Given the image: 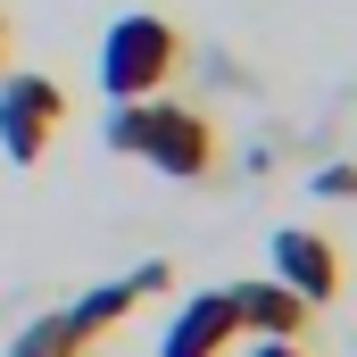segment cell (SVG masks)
I'll return each mask as SVG.
<instances>
[{
  "label": "cell",
  "mask_w": 357,
  "mask_h": 357,
  "mask_svg": "<svg viewBox=\"0 0 357 357\" xmlns=\"http://www.w3.org/2000/svg\"><path fill=\"white\" fill-rule=\"evenodd\" d=\"M108 150L116 158H142V167H158V175L175 183H208L216 175V125L199 116V108H183V100H116L108 108Z\"/></svg>",
  "instance_id": "6da1fadb"
},
{
  "label": "cell",
  "mask_w": 357,
  "mask_h": 357,
  "mask_svg": "<svg viewBox=\"0 0 357 357\" xmlns=\"http://www.w3.org/2000/svg\"><path fill=\"white\" fill-rule=\"evenodd\" d=\"M175 75H183V33L158 8H125L100 33V91L108 100H158Z\"/></svg>",
  "instance_id": "7a4b0ae2"
},
{
  "label": "cell",
  "mask_w": 357,
  "mask_h": 357,
  "mask_svg": "<svg viewBox=\"0 0 357 357\" xmlns=\"http://www.w3.org/2000/svg\"><path fill=\"white\" fill-rule=\"evenodd\" d=\"M59 125H67V91L50 84V75H33V67H8L0 75V158L8 167H33L59 142Z\"/></svg>",
  "instance_id": "3957f363"
},
{
  "label": "cell",
  "mask_w": 357,
  "mask_h": 357,
  "mask_svg": "<svg viewBox=\"0 0 357 357\" xmlns=\"http://www.w3.org/2000/svg\"><path fill=\"white\" fill-rule=\"evenodd\" d=\"M266 258H274V282H291L307 307H333V299H341V250H333L324 233H307V225H282Z\"/></svg>",
  "instance_id": "277c9868"
},
{
  "label": "cell",
  "mask_w": 357,
  "mask_h": 357,
  "mask_svg": "<svg viewBox=\"0 0 357 357\" xmlns=\"http://www.w3.org/2000/svg\"><path fill=\"white\" fill-rule=\"evenodd\" d=\"M241 341V316H233V291H191L167 333H158V357H225Z\"/></svg>",
  "instance_id": "5b68a950"
},
{
  "label": "cell",
  "mask_w": 357,
  "mask_h": 357,
  "mask_svg": "<svg viewBox=\"0 0 357 357\" xmlns=\"http://www.w3.org/2000/svg\"><path fill=\"white\" fill-rule=\"evenodd\" d=\"M233 316H241V333H258V341H299V333L316 324V307H307L291 282H274V274L233 282Z\"/></svg>",
  "instance_id": "8992f818"
},
{
  "label": "cell",
  "mask_w": 357,
  "mask_h": 357,
  "mask_svg": "<svg viewBox=\"0 0 357 357\" xmlns=\"http://www.w3.org/2000/svg\"><path fill=\"white\" fill-rule=\"evenodd\" d=\"M133 307H142V299H133V282L116 274V282H91L84 299H75V307H59V316H67V333H75V341L91 349V341H100V333H116Z\"/></svg>",
  "instance_id": "52a82bcc"
},
{
  "label": "cell",
  "mask_w": 357,
  "mask_h": 357,
  "mask_svg": "<svg viewBox=\"0 0 357 357\" xmlns=\"http://www.w3.org/2000/svg\"><path fill=\"white\" fill-rule=\"evenodd\" d=\"M0 357H84V341L67 333V316H33V324H25Z\"/></svg>",
  "instance_id": "ba28073f"
},
{
  "label": "cell",
  "mask_w": 357,
  "mask_h": 357,
  "mask_svg": "<svg viewBox=\"0 0 357 357\" xmlns=\"http://www.w3.org/2000/svg\"><path fill=\"white\" fill-rule=\"evenodd\" d=\"M125 282H133V299H158V291H175V266H167V258H142Z\"/></svg>",
  "instance_id": "9c48e42d"
},
{
  "label": "cell",
  "mask_w": 357,
  "mask_h": 357,
  "mask_svg": "<svg viewBox=\"0 0 357 357\" xmlns=\"http://www.w3.org/2000/svg\"><path fill=\"white\" fill-rule=\"evenodd\" d=\"M307 191H316V199H357V167H316Z\"/></svg>",
  "instance_id": "30bf717a"
},
{
  "label": "cell",
  "mask_w": 357,
  "mask_h": 357,
  "mask_svg": "<svg viewBox=\"0 0 357 357\" xmlns=\"http://www.w3.org/2000/svg\"><path fill=\"white\" fill-rule=\"evenodd\" d=\"M250 357H307V349H299V341H258Z\"/></svg>",
  "instance_id": "8fae6325"
},
{
  "label": "cell",
  "mask_w": 357,
  "mask_h": 357,
  "mask_svg": "<svg viewBox=\"0 0 357 357\" xmlns=\"http://www.w3.org/2000/svg\"><path fill=\"white\" fill-rule=\"evenodd\" d=\"M0 75H8V17H0Z\"/></svg>",
  "instance_id": "7c38bea8"
}]
</instances>
